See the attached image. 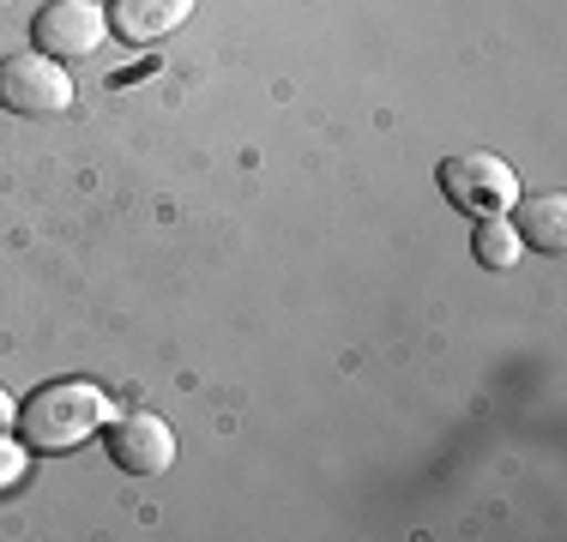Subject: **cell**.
<instances>
[{
	"instance_id": "3",
	"label": "cell",
	"mask_w": 567,
	"mask_h": 542,
	"mask_svg": "<svg viewBox=\"0 0 567 542\" xmlns=\"http://www.w3.org/2000/svg\"><path fill=\"white\" fill-rule=\"evenodd\" d=\"M0 103L12 108V115H66L73 108V79L61 73L55 54H12V61H0Z\"/></svg>"
},
{
	"instance_id": "6",
	"label": "cell",
	"mask_w": 567,
	"mask_h": 542,
	"mask_svg": "<svg viewBox=\"0 0 567 542\" xmlns=\"http://www.w3.org/2000/svg\"><path fill=\"white\" fill-rule=\"evenodd\" d=\"M199 0H110V31H121L127 43H157V37L182 31L194 19Z\"/></svg>"
},
{
	"instance_id": "5",
	"label": "cell",
	"mask_w": 567,
	"mask_h": 542,
	"mask_svg": "<svg viewBox=\"0 0 567 542\" xmlns=\"http://www.w3.org/2000/svg\"><path fill=\"white\" fill-rule=\"evenodd\" d=\"M31 37H37V49L55 54V61H85V54H97L103 37H110V12H103L97 0H49V7L37 12Z\"/></svg>"
},
{
	"instance_id": "8",
	"label": "cell",
	"mask_w": 567,
	"mask_h": 542,
	"mask_svg": "<svg viewBox=\"0 0 567 542\" xmlns=\"http://www.w3.org/2000/svg\"><path fill=\"white\" fill-rule=\"evenodd\" d=\"M471 253H477V265H489V271L519 265L525 241H519V229H513V217H507V211L477 217V236H471Z\"/></svg>"
},
{
	"instance_id": "9",
	"label": "cell",
	"mask_w": 567,
	"mask_h": 542,
	"mask_svg": "<svg viewBox=\"0 0 567 542\" xmlns=\"http://www.w3.org/2000/svg\"><path fill=\"white\" fill-rule=\"evenodd\" d=\"M24 482V446H12L7 434H0V488Z\"/></svg>"
},
{
	"instance_id": "7",
	"label": "cell",
	"mask_w": 567,
	"mask_h": 542,
	"mask_svg": "<svg viewBox=\"0 0 567 542\" xmlns=\"http://www.w3.org/2000/svg\"><path fill=\"white\" fill-rule=\"evenodd\" d=\"M513 229H519L525 248L561 253L567 248V199L561 194H519L513 199Z\"/></svg>"
},
{
	"instance_id": "1",
	"label": "cell",
	"mask_w": 567,
	"mask_h": 542,
	"mask_svg": "<svg viewBox=\"0 0 567 542\" xmlns=\"http://www.w3.org/2000/svg\"><path fill=\"white\" fill-rule=\"evenodd\" d=\"M110 416H115L110 398H103L91 379H55V386H43L19 410V434H24V446H37V452H73V446L91 440V434H103Z\"/></svg>"
},
{
	"instance_id": "2",
	"label": "cell",
	"mask_w": 567,
	"mask_h": 542,
	"mask_svg": "<svg viewBox=\"0 0 567 542\" xmlns=\"http://www.w3.org/2000/svg\"><path fill=\"white\" fill-rule=\"evenodd\" d=\"M441 194H447L458 211H471V217H495V211H513V199H519V175H513L502 157H489V152H458V157L441 163Z\"/></svg>"
},
{
	"instance_id": "11",
	"label": "cell",
	"mask_w": 567,
	"mask_h": 542,
	"mask_svg": "<svg viewBox=\"0 0 567 542\" xmlns=\"http://www.w3.org/2000/svg\"><path fill=\"white\" fill-rule=\"evenodd\" d=\"M0 7H12V0H0Z\"/></svg>"
},
{
	"instance_id": "4",
	"label": "cell",
	"mask_w": 567,
	"mask_h": 542,
	"mask_svg": "<svg viewBox=\"0 0 567 542\" xmlns=\"http://www.w3.org/2000/svg\"><path fill=\"white\" fill-rule=\"evenodd\" d=\"M103 446H110L115 470H127V477H164L175 465V434H169L164 416H152V410L110 416V423H103Z\"/></svg>"
},
{
	"instance_id": "10",
	"label": "cell",
	"mask_w": 567,
	"mask_h": 542,
	"mask_svg": "<svg viewBox=\"0 0 567 542\" xmlns=\"http://www.w3.org/2000/svg\"><path fill=\"white\" fill-rule=\"evenodd\" d=\"M12 428V398H7V386H0V434Z\"/></svg>"
}]
</instances>
